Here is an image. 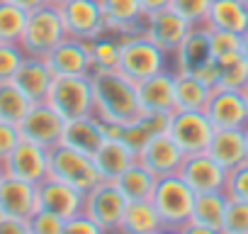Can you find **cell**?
<instances>
[{
    "label": "cell",
    "instance_id": "cell-1",
    "mask_svg": "<svg viewBox=\"0 0 248 234\" xmlns=\"http://www.w3.org/2000/svg\"><path fill=\"white\" fill-rule=\"evenodd\" d=\"M93 81V115L105 125L127 127L141 120V102L137 93V81L127 78L119 71L90 73Z\"/></svg>",
    "mask_w": 248,
    "mask_h": 234
},
{
    "label": "cell",
    "instance_id": "cell-2",
    "mask_svg": "<svg viewBox=\"0 0 248 234\" xmlns=\"http://www.w3.org/2000/svg\"><path fill=\"white\" fill-rule=\"evenodd\" d=\"M66 37L68 34H66L61 8L54 5V3H46V5H42V8H37L27 15V25H25L20 47L27 56H42L44 59Z\"/></svg>",
    "mask_w": 248,
    "mask_h": 234
},
{
    "label": "cell",
    "instance_id": "cell-3",
    "mask_svg": "<svg viewBox=\"0 0 248 234\" xmlns=\"http://www.w3.org/2000/svg\"><path fill=\"white\" fill-rule=\"evenodd\" d=\"M168 54L161 51L144 32L119 37V73L132 81H144L168 68Z\"/></svg>",
    "mask_w": 248,
    "mask_h": 234
},
{
    "label": "cell",
    "instance_id": "cell-4",
    "mask_svg": "<svg viewBox=\"0 0 248 234\" xmlns=\"http://www.w3.org/2000/svg\"><path fill=\"white\" fill-rule=\"evenodd\" d=\"M151 202L163 222V229H180L183 224L190 222L195 193L178 173H173L156 181Z\"/></svg>",
    "mask_w": 248,
    "mask_h": 234
},
{
    "label": "cell",
    "instance_id": "cell-5",
    "mask_svg": "<svg viewBox=\"0 0 248 234\" xmlns=\"http://www.w3.org/2000/svg\"><path fill=\"white\" fill-rule=\"evenodd\" d=\"M46 102L63 117V120H78V117L93 115V81L90 76H56Z\"/></svg>",
    "mask_w": 248,
    "mask_h": 234
},
{
    "label": "cell",
    "instance_id": "cell-6",
    "mask_svg": "<svg viewBox=\"0 0 248 234\" xmlns=\"http://www.w3.org/2000/svg\"><path fill=\"white\" fill-rule=\"evenodd\" d=\"M178 73H195L214 88V54H212V30L207 25H192L187 37L173 54Z\"/></svg>",
    "mask_w": 248,
    "mask_h": 234
},
{
    "label": "cell",
    "instance_id": "cell-7",
    "mask_svg": "<svg viewBox=\"0 0 248 234\" xmlns=\"http://www.w3.org/2000/svg\"><path fill=\"white\" fill-rule=\"evenodd\" d=\"M49 176L73 185L80 193H88L93 185H97L102 181L95 168L93 156H85L66 144L49 149Z\"/></svg>",
    "mask_w": 248,
    "mask_h": 234
},
{
    "label": "cell",
    "instance_id": "cell-8",
    "mask_svg": "<svg viewBox=\"0 0 248 234\" xmlns=\"http://www.w3.org/2000/svg\"><path fill=\"white\" fill-rule=\"evenodd\" d=\"M170 139L183 149V154H202L207 151L214 125L209 122V117L202 110H175L168 117V130Z\"/></svg>",
    "mask_w": 248,
    "mask_h": 234
},
{
    "label": "cell",
    "instance_id": "cell-9",
    "mask_svg": "<svg viewBox=\"0 0 248 234\" xmlns=\"http://www.w3.org/2000/svg\"><path fill=\"white\" fill-rule=\"evenodd\" d=\"M127 198L122 195V190L117 188L114 181H100L97 185H93L85 198H83V212L100 224L105 232H117L127 210Z\"/></svg>",
    "mask_w": 248,
    "mask_h": 234
},
{
    "label": "cell",
    "instance_id": "cell-10",
    "mask_svg": "<svg viewBox=\"0 0 248 234\" xmlns=\"http://www.w3.org/2000/svg\"><path fill=\"white\" fill-rule=\"evenodd\" d=\"M20 134L25 142H32L37 147H44V149H54L61 144L63 139V127H66V120L46 102H32L27 115L20 120Z\"/></svg>",
    "mask_w": 248,
    "mask_h": 234
},
{
    "label": "cell",
    "instance_id": "cell-11",
    "mask_svg": "<svg viewBox=\"0 0 248 234\" xmlns=\"http://www.w3.org/2000/svg\"><path fill=\"white\" fill-rule=\"evenodd\" d=\"M204 115L214 130H246L248 127V105L241 90L231 88H212Z\"/></svg>",
    "mask_w": 248,
    "mask_h": 234
},
{
    "label": "cell",
    "instance_id": "cell-12",
    "mask_svg": "<svg viewBox=\"0 0 248 234\" xmlns=\"http://www.w3.org/2000/svg\"><path fill=\"white\" fill-rule=\"evenodd\" d=\"M66 25V34L93 42L100 34H105V20H102V8L100 0H68L59 5Z\"/></svg>",
    "mask_w": 248,
    "mask_h": 234
},
{
    "label": "cell",
    "instance_id": "cell-13",
    "mask_svg": "<svg viewBox=\"0 0 248 234\" xmlns=\"http://www.w3.org/2000/svg\"><path fill=\"white\" fill-rule=\"evenodd\" d=\"M178 176L192 188V193H219L226 188L229 171L221 168L207 151L202 154H187Z\"/></svg>",
    "mask_w": 248,
    "mask_h": 234
},
{
    "label": "cell",
    "instance_id": "cell-14",
    "mask_svg": "<svg viewBox=\"0 0 248 234\" xmlns=\"http://www.w3.org/2000/svg\"><path fill=\"white\" fill-rule=\"evenodd\" d=\"M3 171H5V176L39 185L49 176V149L22 139L15 147V151L3 161Z\"/></svg>",
    "mask_w": 248,
    "mask_h": 234
},
{
    "label": "cell",
    "instance_id": "cell-15",
    "mask_svg": "<svg viewBox=\"0 0 248 234\" xmlns=\"http://www.w3.org/2000/svg\"><path fill=\"white\" fill-rule=\"evenodd\" d=\"M83 198L85 193L76 190L73 185L46 176L39 185H37V205L44 212H51L61 219H68L78 212H83Z\"/></svg>",
    "mask_w": 248,
    "mask_h": 234
},
{
    "label": "cell",
    "instance_id": "cell-16",
    "mask_svg": "<svg viewBox=\"0 0 248 234\" xmlns=\"http://www.w3.org/2000/svg\"><path fill=\"white\" fill-rule=\"evenodd\" d=\"M137 93L141 110L149 115H166L170 117L175 107V71H161L144 81H137Z\"/></svg>",
    "mask_w": 248,
    "mask_h": 234
},
{
    "label": "cell",
    "instance_id": "cell-17",
    "mask_svg": "<svg viewBox=\"0 0 248 234\" xmlns=\"http://www.w3.org/2000/svg\"><path fill=\"white\" fill-rule=\"evenodd\" d=\"M190 27H192V25H190L185 17H180L175 10L166 8V10L154 13V15L146 17V22H144V34H146L161 51H166L168 56H173L175 49L180 47V42L187 37Z\"/></svg>",
    "mask_w": 248,
    "mask_h": 234
},
{
    "label": "cell",
    "instance_id": "cell-18",
    "mask_svg": "<svg viewBox=\"0 0 248 234\" xmlns=\"http://www.w3.org/2000/svg\"><path fill=\"white\" fill-rule=\"evenodd\" d=\"M44 59L49 68L54 71V76H90L93 73L90 42H83L76 37H66Z\"/></svg>",
    "mask_w": 248,
    "mask_h": 234
},
{
    "label": "cell",
    "instance_id": "cell-19",
    "mask_svg": "<svg viewBox=\"0 0 248 234\" xmlns=\"http://www.w3.org/2000/svg\"><path fill=\"white\" fill-rule=\"evenodd\" d=\"M139 164H144L156 178H163V176H173L180 171L183 161H185V154L183 149L170 139L168 132H161L156 134L144 149L141 154L137 156Z\"/></svg>",
    "mask_w": 248,
    "mask_h": 234
},
{
    "label": "cell",
    "instance_id": "cell-20",
    "mask_svg": "<svg viewBox=\"0 0 248 234\" xmlns=\"http://www.w3.org/2000/svg\"><path fill=\"white\" fill-rule=\"evenodd\" d=\"M39 210L37 205V185L5 176L0 181V217L30 219Z\"/></svg>",
    "mask_w": 248,
    "mask_h": 234
},
{
    "label": "cell",
    "instance_id": "cell-21",
    "mask_svg": "<svg viewBox=\"0 0 248 234\" xmlns=\"http://www.w3.org/2000/svg\"><path fill=\"white\" fill-rule=\"evenodd\" d=\"M100 8L105 20V32L117 37L144 32L146 15L139 0H100Z\"/></svg>",
    "mask_w": 248,
    "mask_h": 234
},
{
    "label": "cell",
    "instance_id": "cell-22",
    "mask_svg": "<svg viewBox=\"0 0 248 234\" xmlns=\"http://www.w3.org/2000/svg\"><path fill=\"white\" fill-rule=\"evenodd\" d=\"M107 137H109L107 125L102 120H97L95 115H88V117H78V120L66 122L61 144H66L85 156H95L97 149L107 142Z\"/></svg>",
    "mask_w": 248,
    "mask_h": 234
},
{
    "label": "cell",
    "instance_id": "cell-23",
    "mask_svg": "<svg viewBox=\"0 0 248 234\" xmlns=\"http://www.w3.org/2000/svg\"><path fill=\"white\" fill-rule=\"evenodd\" d=\"M54 71L49 68L46 59L42 56H25V61L20 64L13 83L32 100V102H42L46 100L49 90H51V83H54Z\"/></svg>",
    "mask_w": 248,
    "mask_h": 234
},
{
    "label": "cell",
    "instance_id": "cell-24",
    "mask_svg": "<svg viewBox=\"0 0 248 234\" xmlns=\"http://www.w3.org/2000/svg\"><path fill=\"white\" fill-rule=\"evenodd\" d=\"M168 130V117L166 115H149L144 112L141 120H137L134 125H127V127H112L107 125V132L109 137H117L119 142H124V147H127L134 156L141 154V149L161 132Z\"/></svg>",
    "mask_w": 248,
    "mask_h": 234
},
{
    "label": "cell",
    "instance_id": "cell-25",
    "mask_svg": "<svg viewBox=\"0 0 248 234\" xmlns=\"http://www.w3.org/2000/svg\"><path fill=\"white\" fill-rule=\"evenodd\" d=\"M207 154L226 171L236 168L248 159V144L243 130H214Z\"/></svg>",
    "mask_w": 248,
    "mask_h": 234
},
{
    "label": "cell",
    "instance_id": "cell-26",
    "mask_svg": "<svg viewBox=\"0 0 248 234\" xmlns=\"http://www.w3.org/2000/svg\"><path fill=\"white\" fill-rule=\"evenodd\" d=\"M204 25L209 30L246 34L248 32V5L241 0H212V8L207 13Z\"/></svg>",
    "mask_w": 248,
    "mask_h": 234
},
{
    "label": "cell",
    "instance_id": "cell-27",
    "mask_svg": "<svg viewBox=\"0 0 248 234\" xmlns=\"http://www.w3.org/2000/svg\"><path fill=\"white\" fill-rule=\"evenodd\" d=\"M93 161H95V168H97L102 181H114V178H119L124 171L137 161V156L124 147V142H119L117 137H107V142L97 149Z\"/></svg>",
    "mask_w": 248,
    "mask_h": 234
},
{
    "label": "cell",
    "instance_id": "cell-28",
    "mask_svg": "<svg viewBox=\"0 0 248 234\" xmlns=\"http://www.w3.org/2000/svg\"><path fill=\"white\" fill-rule=\"evenodd\" d=\"M117 232L119 234H158L163 232V222L151 200H129Z\"/></svg>",
    "mask_w": 248,
    "mask_h": 234
},
{
    "label": "cell",
    "instance_id": "cell-29",
    "mask_svg": "<svg viewBox=\"0 0 248 234\" xmlns=\"http://www.w3.org/2000/svg\"><path fill=\"white\" fill-rule=\"evenodd\" d=\"M212 95V85L195 73L175 71V107L178 110H202L207 107Z\"/></svg>",
    "mask_w": 248,
    "mask_h": 234
},
{
    "label": "cell",
    "instance_id": "cell-30",
    "mask_svg": "<svg viewBox=\"0 0 248 234\" xmlns=\"http://www.w3.org/2000/svg\"><path fill=\"white\" fill-rule=\"evenodd\" d=\"M156 176L139 161H134L127 171H124L119 178H114L117 188L122 190V195L127 200H151L154 188H156Z\"/></svg>",
    "mask_w": 248,
    "mask_h": 234
},
{
    "label": "cell",
    "instance_id": "cell-31",
    "mask_svg": "<svg viewBox=\"0 0 248 234\" xmlns=\"http://www.w3.org/2000/svg\"><path fill=\"white\" fill-rule=\"evenodd\" d=\"M226 202H229V198H226L224 190H219V193H197L195 202H192L190 222H197V224H204V227H212V229L221 232Z\"/></svg>",
    "mask_w": 248,
    "mask_h": 234
},
{
    "label": "cell",
    "instance_id": "cell-32",
    "mask_svg": "<svg viewBox=\"0 0 248 234\" xmlns=\"http://www.w3.org/2000/svg\"><path fill=\"white\" fill-rule=\"evenodd\" d=\"M246 83H248V64L241 56V51L214 59V88L243 90Z\"/></svg>",
    "mask_w": 248,
    "mask_h": 234
},
{
    "label": "cell",
    "instance_id": "cell-33",
    "mask_svg": "<svg viewBox=\"0 0 248 234\" xmlns=\"http://www.w3.org/2000/svg\"><path fill=\"white\" fill-rule=\"evenodd\" d=\"M30 105H32V100L13 81L0 83V122L20 125V120L27 115Z\"/></svg>",
    "mask_w": 248,
    "mask_h": 234
},
{
    "label": "cell",
    "instance_id": "cell-34",
    "mask_svg": "<svg viewBox=\"0 0 248 234\" xmlns=\"http://www.w3.org/2000/svg\"><path fill=\"white\" fill-rule=\"evenodd\" d=\"M90 59H93V73H107L119 68V37L117 34H100L90 42Z\"/></svg>",
    "mask_w": 248,
    "mask_h": 234
},
{
    "label": "cell",
    "instance_id": "cell-35",
    "mask_svg": "<svg viewBox=\"0 0 248 234\" xmlns=\"http://www.w3.org/2000/svg\"><path fill=\"white\" fill-rule=\"evenodd\" d=\"M27 10L13 5L10 0H0V42H17L22 39L27 25Z\"/></svg>",
    "mask_w": 248,
    "mask_h": 234
},
{
    "label": "cell",
    "instance_id": "cell-36",
    "mask_svg": "<svg viewBox=\"0 0 248 234\" xmlns=\"http://www.w3.org/2000/svg\"><path fill=\"white\" fill-rule=\"evenodd\" d=\"M221 234H248V202L229 198Z\"/></svg>",
    "mask_w": 248,
    "mask_h": 234
},
{
    "label": "cell",
    "instance_id": "cell-37",
    "mask_svg": "<svg viewBox=\"0 0 248 234\" xmlns=\"http://www.w3.org/2000/svg\"><path fill=\"white\" fill-rule=\"evenodd\" d=\"M25 51L17 42H0V83L13 81L20 64L25 61Z\"/></svg>",
    "mask_w": 248,
    "mask_h": 234
},
{
    "label": "cell",
    "instance_id": "cell-38",
    "mask_svg": "<svg viewBox=\"0 0 248 234\" xmlns=\"http://www.w3.org/2000/svg\"><path fill=\"white\" fill-rule=\"evenodd\" d=\"M212 0H170V10L185 17L190 25H204Z\"/></svg>",
    "mask_w": 248,
    "mask_h": 234
},
{
    "label": "cell",
    "instance_id": "cell-39",
    "mask_svg": "<svg viewBox=\"0 0 248 234\" xmlns=\"http://www.w3.org/2000/svg\"><path fill=\"white\" fill-rule=\"evenodd\" d=\"M224 193H226V198H231V200H243V202H248V159H246L243 164H238L236 168L229 171Z\"/></svg>",
    "mask_w": 248,
    "mask_h": 234
},
{
    "label": "cell",
    "instance_id": "cell-40",
    "mask_svg": "<svg viewBox=\"0 0 248 234\" xmlns=\"http://www.w3.org/2000/svg\"><path fill=\"white\" fill-rule=\"evenodd\" d=\"M27 224H30L32 234H61L63 232V219L51 212H44V210H37L27 219Z\"/></svg>",
    "mask_w": 248,
    "mask_h": 234
},
{
    "label": "cell",
    "instance_id": "cell-41",
    "mask_svg": "<svg viewBox=\"0 0 248 234\" xmlns=\"http://www.w3.org/2000/svg\"><path fill=\"white\" fill-rule=\"evenodd\" d=\"M233 51H241V34L212 30V54H214V59L233 54Z\"/></svg>",
    "mask_w": 248,
    "mask_h": 234
},
{
    "label": "cell",
    "instance_id": "cell-42",
    "mask_svg": "<svg viewBox=\"0 0 248 234\" xmlns=\"http://www.w3.org/2000/svg\"><path fill=\"white\" fill-rule=\"evenodd\" d=\"M61 234H107L100 224H95L85 212H78L68 219H63V232Z\"/></svg>",
    "mask_w": 248,
    "mask_h": 234
},
{
    "label": "cell",
    "instance_id": "cell-43",
    "mask_svg": "<svg viewBox=\"0 0 248 234\" xmlns=\"http://www.w3.org/2000/svg\"><path fill=\"white\" fill-rule=\"evenodd\" d=\"M20 142H22V134H20V127L17 125L0 122V164H3L15 151V147Z\"/></svg>",
    "mask_w": 248,
    "mask_h": 234
},
{
    "label": "cell",
    "instance_id": "cell-44",
    "mask_svg": "<svg viewBox=\"0 0 248 234\" xmlns=\"http://www.w3.org/2000/svg\"><path fill=\"white\" fill-rule=\"evenodd\" d=\"M0 234H32L27 219L15 217H0Z\"/></svg>",
    "mask_w": 248,
    "mask_h": 234
},
{
    "label": "cell",
    "instance_id": "cell-45",
    "mask_svg": "<svg viewBox=\"0 0 248 234\" xmlns=\"http://www.w3.org/2000/svg\"><path fill=\"white\" fill-rule=\"evenodd\" d=\"M139 3H141V10H144L146 17L154 15V13H161V10L170 8V0H139Z\"/></svg>",
    "mask_w": 248,
    "mask_h": 234
},
{
    "label": "cell",
    "instance_id": "cell-46",
    "mask_svg": "<svg viewBox=\"0 0 248 234\" xmlns=\"http://www.w3.org/2000/svg\"><path fill=\"white\" fill-rule=\"evenodd\" d=\"M178 232H180V234H221V232H217V229H212V227H204V224H197V222H187V224H183Z\"/></svg>",
    "mask_w": 248,
    "mask_h": 234
},
{
    "label": "cell",
    "instance_id": "cell-47",
    "mask_svg": "<svg viewBox=\"0 0 248 234\" xmlns=\"http://www.w3.org/2000/svg\"><path fill=\"white\" fill-rule=\"evenodd\" d=\"M13 5H17V8H22V10H27V13H32V10H37V8H42V5H46L49 0H10Z\"/></svg>",
    "mask_w": 248,
    "mask_h": 234
},
{
    "label": "cell",
    "instance_id": "cell-48",
    "mask_svg": "<svg viewBox=\"0 0 248 234\" xmlns=\"http://www.w3.org/2000/svg\"><path fill=\"white\" fill-rule=\"evenodd\" d=\"M241 56L246 59V64H248V32L246 34H241Z\"/></svg>",
    "mask_w": 248,
    "mask_h": 234
},
{
    "label": "cell",
    "instance_id": "cell-49",
    "mask_svg": "<svg viewBox=\"0 0 248 234\" xmlns=\"http://www.w3.org/2000/svg\"><path fill=\"white\" fill-rule=\"evenodd\" d=\"M241 93H243V100H246V105H248V83L243 85V90H241Z\"/></svg>",
    "mask_w": 248,
    "mask_h": 234
},
{
    "label": "cell",
    "instance_id": "cell-50",
    "mask_svg": "<svg viewBox=\"0 0 248 234\" xmlns=\"http://www.w3.org/2000/svg\"><path fill=\"white\" fill-rule=\"evenodd\" d=\"M158 234H180L178 229H163V232H158Z\"/></svg>",
    "mask_w": 248,
    "mask_h": 234
},
{
    "label": "cell",
    "instance_id": "cell-51",
    "mask_svg": "<svg viewBox=\"0 0 248 234\" xmlns=\"http://www.w3.org/2000/svg\"><path fill=\"white\" fill-rule=\"evenodd\" d=\"M49 3H54V5H63V3H68V0H49Z\"/></svg>",
    "mask_w": 248,
    "mask_h": 234
},
{
    "label": "cell",
    "instance_id": "cell-52",
    "mask_svg": "<svg viewBox=\"0 0 248 234\" xmlns=\"http://www.w3.org/2000/svg\"><path fill=\"white\" fill-rule=\"evenodd\" d=\"M5 178V171H3V164H0V181H3Z\"/></svg>",
    "mask_w": 248,
    "mask_h": 234
},
{
    "label": "cell",
    "instance_id": "cell-53",
    "mask_svg": "<svg viewBox=\"0 0 248 234\" xmlns=\"http://www.w3.org/2000/svg\"><path fill=\"white\" fill-rule=\"evenodd\" d=\"M243 132H246V144H248V127H246V130H243Z\"/></svg>",
    "mask_w": 248,
    "mask_h": 234
},
{
    "label": "cell",
    "instance_id": "cell-54",
    "mask_svg": "<svg viewBox=\"0 0 248 234\" xmlns=\"http://www.w3.org/2000/svg\"><path fill=\"white\" fill-rule=\"evenodd\" d=\"M241 3H243V5H248V0H241Z\"/></svg>",
    "mask_w": 248,
    "mask_h": 234
},
{
    "label": "cell",
    "instance_id": "cell-55",
    "mask_svg": "<svg viewBox=\"0 0 248 234\" xmlns=\"http://www.w3.org/2000/svg\"><path fill=\"white\" fill-rule=\"evenodd\" d=\"M107 234H119V232H107Z\"/></svg>",
    "mask_w": 248,
    "mask_h": 234
}]
</instances>
